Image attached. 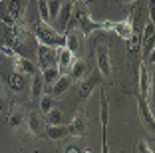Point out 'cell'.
Listing matches in <instances>:
<instances>
[{
	"label": "cell",
	"instance_id": "obj_14",
	"mask_svg": "<svg viewBox=\"0 0 155 153\" xmlns=\"http://www.w3.org/2000/svg\"><path fill=\"white\" fill-rule=\"evenodd\" d=\"M6 86H8V90H12L14 94H22V91L28 90V78H24L22 74L12 70V72L6 76Z\"/></svg>",
	"mask_w": 155,
	"mask_h": 153
},
{
	"label": "cell",
	"instance_id": "obj_1",
	"mask_svg": "<svg viewBox=\"0 0 155 153\" xmlns=\"http://www.w3.org/2000/svg\"><path fill=\"white\" fill-rule=\"evenodd\" d=\"M74 18H76V24H78V30L84 38L91 36L94 32H100L104 30V22H97L90 16V10L87 6H84L82 2H74Z\"/></svg>",
	"mask_w": 155,
	"mask_h": 153
},
{
	"label": "cell",
	"instance_id": "obj_32",
	"mask_svg": "<svg viewBox=\"0 0 155 153\" xmlns=\"http://www.w3.org/2000/svg\"><path fill=\"white\" fill-rule=\"evenodd\" d=\"M80 2H82L84 6H94L96 4V0H80Z\"/></svg>",
	"mask_w": 155,
	"mask_h": 153
},
{
	"label": "cell",
	"instance_id": "obj_30",
	"mask_svg": "<svg viewBox=\"0 0 155 153\" xmlns=\"http://www.w3.org/2000/svg\"><path fill=\"white\" fill-rule=\"evenodd\" d=\"M137 153H153V147H149L145 141H139L137 143Z\"/></svg>",
	"mask_w": 155,
	"mask_h": 153
},
{
	"label": "cell",
	"instance_id": "obj_18",
	"mask_svg": "<svg viewBox=\"0 0 155 153\" xmlns=\"http://www.w3.org/2000/svg\"><path fill=\"white\" fill-rule=\"evenodd\" d=\"M149 90H151V74L147 70V66L139 64V98L147 99L149 98Z\"/></svg>",
	"mask_w": 155,
	"mask_h": 153
},
{
	"label": "cell",
	"instance_id": "obj_31",
	"mask_svg": "<svg viewBox=\"0 0 155 153\" xmlns=\"http://www.w3.org/2000/svg\"><path fill=\"white\" fill-rule=\"evenodd\" d=\"M66 153H80V149L74 147V145H70V147H66Z\"/></svg>",
	"mask_w": 155,
	"mask_h": 153
},
{
	"label": "cell",
	"instance_id": "obj_16",
	"mask_svg": "<svg viewBox=\"0 0 155 153\" xmlns=\"http://www.w3.org/2000/svg\"><path fill=\"white\" fill-rule=\"evenodd\" d=\"M68 74H70V78H72V81H82L84 78L90 74V66H87V62L84 58H76Z\"/></svg>",
	"mask_w": 155,
	"mask_h": 153
},
{
	"label": "cell",
	"instance_id": "obj_10",
	"mask_svg": "<svg viewBox=\"0 0 155 153\" xmlns=\"http://www.w3.org/2000/svg\"><path fill=\"white\" fill-rule=\"evenodd\" d=\"M4 10L10 24H18V20L24 18V12H26V0H8L4 2Z\"/></svg>",
	"mask_w": 155,
	"mask_h": 153
},
{
	"label": "cell",
	"instance_id": "obj_13",
	"mask_svg": "<svg viewBox=\"0 0 155 153\" xmlns=\"http://www.w3.org/2000/svg\"><path fill=\"white\" fill-rule=\"evenodd\" d=\"M137 109H139V119H141L143 127H145L149 133H153L155 131V121H153V111L149 109L147 99H143V98L137 95Z\"/></svg>",
	"mask_w": 155,
	"mask_h": 153
},
{
	"label": "cell",
	"instance_id": "obj_33",
	"mask_svg": "<svg viewBox=\"0 0 155 153\" xmlns=\"http://www.w3.org/2000/svg\"><path fill=\"white\" fill-rule=\"evenodd\" d=\"M2 104H4V98H2V91H0V109H2Z\"/></svg>",
	"mask_w": 155,
	"mask_h": 153
},
{
	"label": "cell",
	"instance_id": "obj_7",
	"mask_svg": "<svg viewBox=\"0 0 155 153\" xmlns=\"http://www.w3.org/2000/svg\"><path fill=\"white\" fill-rule=\"evenodd\" d=\"M96 64H97V72L101 74V78L111 74V60H110V48H107V44L96 46Z\"/></svg>",
	"mask_w": 155,
	"mask_h": 153
},
{
	"label": "cell",
	"instance_id": "obj_27",
	"mask_svg": "<svg viewBox=\"0 0 155 153\" xmlns=\"http://www.w3.org/2000/svg\"><path fill=\"white\" fill-rule=\"evenodd\" d=\"M38 16H40V22L50 24V12H48V0H38Z\"/></svg>",
	"mask_w": 155,
	"mask_h": 153
},
{
	"label": "cell",
	"instance_id": "obj_25",
	"mask_svg": "<svg viewBox=\"0 0 155 153\" xmlns=\"http://www.w3.org/2000/svg\"><path fill=\"white\" fill-rule=\"evenodd\" d=\"M54 108H56V99L52 98L50 94H42L40 95V111L46 115V113L50 111V109H54Z\"/></svg>",
	"mask_w": 155,
	"mask_h": 153
},
{
	"label": "cell",
	"instance_id": "obj_36",
	"mask_svg": "<svg viewBox=\"0 0 155 153\" xmlns=\"http://www.w3.org/2000/svg\"><path fill=\"white\" fill-rule=\"evenodd\" d=\"M2 2H4V0H0V4H2Z\"/></svg>",
	"mask_w": 155,
	"mask_h": 153
},
{
	"label": "cell",
	"instance_id": "obj_21",
	"mask_svg": "<svg viewBox=\"0 0 155 153\" xmlns=\"http://www.w3.org/2000/svg\"><path fill=\"white\" fill-rule=\"evenodd\" d=\"M28 125V133L30 135H38L40 133V117H38V111H28L26 115V121H24Z\"/></svg>",
	"mask_w": 155,
	"mask_h": 153
},
{
	"label": "cell",
	"instance_id": "obj_8",
	"mask_svg": "<svg viewBox=\"0 0 155 153\" xmlns=\"http://www.w3.org/2000/svg\"><path fill=\"white\" fill-rule=\"evenodd\" d=\"M104 30H111L114 34H117V36L125 42H127L129 38H131V34L135 32L131 28L129 18H123V20H119V22H104Z\"/></svg>",
	"mask_w": 155,
	"mask_h": 153
},
{
	"label": "cell",
	"instance_id": "obj_37",
	"mask_svg": "<svg viewBox=\"0 0 155 153\" xmlns=\"http://www.w3.org/2000/svg\"><path fill=\"white\" fill-rule=\"evenodd\" d=\"M72 2H76V0H72Z\"/></svg>",
	"mask_w": 155,
	"mask_h": 153
},
{
	"label": "cell",
	"instance_id": "obj_4",
	"mask_svg": "<svg viewBox=\"0 0 155 153\" xmlns=\"http://www.w3.org/2000/svg\"><path fill=\"white\" fill-rule=\"evenodd\" d=\"M36 56H38V68H40V70L52 68L58 62V50L50 48V46H44V44L36 46Z\"/></svg>",
	"mask_w": 155,
	"mask_h": 153
},
{
	"label": "cell",
	"instance_id": "obj_12",
	"mask_svg": "<svg viewBox=\"0 0 155 153\" xmlns=\"http://www.w3.org/2000/svg\"><path fill=\"white\" fill-rule=\"evenodd\" d=\"M68 133L74 135V137H86L87 133V117L82 109H78L76 115H74L72 123L68 125Z\"/></svg>",
	"mask_w": 155,
	"mask_h": 153
},
{
	"label": "cell",
	"instance_id": "obj_28",
	"mask_svg": "<svg viewBox=\"0 0 155 153\" xmlns=\"http://www.w3.org/2000/svg\"><path fill=\"white\" fill-rule=\"evenodd\" d=\"M0 54H2V56H6V58H8L10 62H12V60L16 58V56H18V52H16V50H14L12 46L8 44V42L0 40Z\"/></svg>",
	"mask_w": 155,
	"mask_h": 153
},
{
	"label": "cell",
	"instance_id": "obj_22",
	"mask_svg": "<svg viewBox=\"0 0 155 153\" xmlns=\"http://www.w3.org/2000/svg\"><path fill=\"white\" fill-rule=\"evenodd\" d=\"M24 121H26L24 111H22L20 108H14L12 113H10V117H8V125L12 127V129H20V127L24 125Z\"/></svg>",
	"mask_w": 155,
	"mask_h": 153
},
{
	"label": "cell",
	"instance_id": "obj_9",
	"mask_svg": "<svg viewBox=\"0 0 155 153\" xmlns=\"http://www.w3.org/2000/svg\"><path fill=\"white\" fill-rule=\"evenodd\" d=\"M12 66H14V72H18V74H22L24 78H30L34 76V74H38V66L32 62L30 58H26V56H16V58L12 60Z\"/></svg>",
	"mask_w": 155,
	"mask_h": 153
},
{
	"label": "cell",
	"instance_id": "obj_26",
	"mask_svg": "<svg viewBox=\"0 0 155 153\" xmlns=\"http://www.w3.org/2000/svg\"><path fill=\"white\" fill-rule=\"evenodd\" d=\"M139 46H141V32H133L131 38L127 40V54L133 56L139 50Z\"/></svg>",
	"mask_w": 155,
	"mask_h": 153
},
{
	"label": "cell",
	"instance_id": "obj_5",
	"mask_svg": "<svg viewBox=\"0 0 155 153\" xmlns=\"http://www.w3.org/2000/svg\"><path fill=\"white\" fill-rule=\"evenodd\" d=\"M101 86V74L97 70H90L86 78L80 81V98L82 99H87L91 95V91L96 90V88Z\"/></svg>",
	"mask_w": 155,
	"mask_h": 153
},
{
	"label": "cell",
	"instance_id": "obj_19",
	"mask_svg": "<svg viewBox=\"0 0 155 153\" xmlns=\"http://www.w3.org/2000/svg\"><path fill=\"white\" fill-rule=\"evenodd\" d=\"M44 80H42V74H34L32 78H30V98L32 99H38L42 94H44Z\"/></svg>",
	"mask_w": 155,
	"mask_h": 153
},
{
	"label": "cell",
	"instance_id": "obj_6",
	"mask_svg": "<svg viewBox=\"0 0 155 153\" xmlns=\"http://www.w3.org/2000/svg\"><path fill=\"white\" fill-rule=\"evenodd\" d=\"M64 38H66V46L64 48H68L76 58H82V54H84V36L80 34V30L70 28V30H66Z\"/></svg>",
	"mask_w": 155,
	"mask_h": 153
},
{
	"label": "cell",
	"instance_id": "obj_3",
	"mask_svg": "<svg viewBox=\"0 0 155 153\" xmlns=\"http://www.w3.org/2000/svg\"><path fill=\"white\" fill-rule=\"evenodd\" d=\"M100 121H101V153H110L107 147V121H110V104H107V95L101 88L100 95Z\"/></svg>",
	"mask_w": 155,
	"mask_h": 153
},
{
	"label": "cell",
	"instance_id": "obj_23",
	"mask_svg": "<svg viewBox=\"0 0 155 153\" xmlns=\"http://www.w3.org/2000/svg\"><path fill=\"white\" fill-rule=\"evenodd\" d=\"M46 125H64V113H62V109L54 108L46 113Z\"/></svg>",
	"mask_w": 155,
	"mask_h": 153
},
{
	"label": "cell",
	"instance_id": "obj_20",
	"mask_svg": "<svg viewBox=\"0 0 155 153\" xmlns=\"http://www.w3.org/2000/svg\"><path fill=\"white\" fill-rule=\"evenodd\" d=\"M68 135V125H46V137H50L52 141H60Z\"/></svg>",
	"mask_w": 155,
	"mask_h": 153
},
{
	"label": "cell",
	"instance_id": "obj_34",
	"mask_svg": "<svg viewBox=\"0 0 155 153\" xmlns=\"http://www.w3.org/2000/svg\"><path fill=\"white\" fill-rule=\"evenodd\" d=\"M121 2H125V4H133V2H137V0H121Z\"/></svg>",
	"mask_w": 155,
	"mask_h": 153
},
{
	"label": "cell",
	"instance_id": "obj_11",
	"mask_svg": "<svg viewBox=\"0 0 155 153\" xmlns=\"http://www.w3.org/2000/svg\"><path fill=\"white\" fill-rule=\"evenodd\" d=\"M72 14H74V2H72V0H64V2H62V8H60V12H58V16H56L60 34H66V30H68V26H70V20H72Z\"/></svg>",
	"mask_w": 155,
	"mask_h": 153
},
{
	"label": "cell",
	"instance_id": "obj_15",
	"mask_svg": "<svg viewBox=\"0 0 155 153\" xmlns=\"http://www.w3.org/2000/svg\"><path fill=\"white\" fill-rule=\"evenodd\" d=\"M74 60H76V56H74L68 48H58V62H56V68H58V72L62 74V76H68Z\"/></svg>",
	"mask_w": 155,
	"mask_h": 153
},
{
	"label": "cell",
	"instance_id": "obj_17",
	"mask_svg": "<svg viewBox=\"0 0 155 153\" xmlns=\"http://www.w3.org/2000/svg\"><path fill=\"white\" fill-rule=\"evenodd\" d=\"M72 84H74V81H72V78H70V76H60L58 80H56L54 84L50 86L48 94H50L52 98L56 99V98H60V95H64L66 91H68L70 88H72Z\"/></svg>",
	"mask_w": 155,
	"mask_h": 153
},
{
	"label": "cell",
	"instance_id": "obj_29",
	"mask_svg": "<svg viewBox=\"0 0 155 153\" xmlns=\"http://www.w3.org/2000/svg\"><path fill=\"white\" fill-rule=\"evenodd\" d=\"M62 2H64V0H48V12H50V20H56L60 8H62Z\"/></svg>",
	"mask_w": 155,
	"mask_h": 153
},
{
	"label": "cell",
	"instance_id": "obj_35",
	"mask_svg": "<svg viewBox=\"0 0 155 153\" xmlns=\"http://www.w3.org/2000/svg\"><path fill=\"white\" fill-rule=\"evenodd\" d=\"M80 153H91V151H90V149H84V151H80Z\"/></svg>",
	"mask_w": 155,
	"mask_h": 153
},
{
	"label": "cell",
	"instance_id": "obj_24",
	"mask_svg": "<svg viewBox=\"0 0 155 153\" xmlns=\"http://www.w3.org/2000/svg\"><path fill=\"white\" fill-rule=\"evenodd\" d=\"M40 74H42V80H44V86H48V88H50V86L54 84L56 80H58L60 76H62V74L58 72V68H56V66H52V68H46V70H42Z\"/></svg>",
	"mask_w": 155,
	"mask_h": 153
},
{
	"label": "cell",
	"instance_id": "obj_2",
	"mask_svg": "<svg viewBox=\"0 0 155 153\" xmlns=\"http://www.w3.org/2000/svg\"><path fill=\"white\" fill-rule=\"evenodd\" d=\"M32 30H34V36H36L38 44L50 46V48H56V50H58V48H64V46H66L64 34H60L58 30H54L50 24L36 20V22H34V26H32Z\"/></svg>",
	"mask_w": 155,
	"mask_h": 153
}]
</instances>
